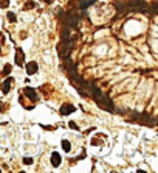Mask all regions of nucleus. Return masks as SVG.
Masks as SVG:
<instances>
[{"instance_id":"12","label":"nucleus","mask_w":158,"mask_h":173,"mask_svg":"<svg viewBox=\"0 0 158 173\" xmlns=\"http://www.w3.org/2000/svg\"><path fill=\"white\" fill-rule=\"evenodd\" d=\"M62 148H64V151H70V142H68V140H64V142H62Z\"/></svg>"},{"instance_id":"16","label":"nucleus","mask_w":158,"mask_h":173,"mask_svg":"<svg viewBox=\"0 0 158 173\" xmlns=\"http://www.w3.org/2000/svg\"><path fill=\"white\" fill-rule=\"evenodd\" d=\"M23 162H25L26 165H29V164H33V159H31V158H25V159H23Z\"/></svg>"},{"instance_id":"2","label":"nucleus","mask_w":158,"mask_h":173,"mask_svg":"<svg viewBox=\"0 0 158 173\" xmlns=\"http://www.w3.org/2000/svg\"><path fill=\"white\" fill-rule=\"evenodd\" d=\"M101 109H104V111H109V112H113L115 111V105H113V101H112V98L107 95V94H104L102 95V98L96 103Z\"/></svg>"},{"instance_id":"10","label":"nucleus","mask_w":158,"mask_h":173,"mask_svg":"<svg viewBox=\"0 0 158 173\" xmlns=\"http://www.w3.org/2000/svg\"><path fill=\"white\" fill-rule=\"evenodd\" d=\"M23 59H25V55L20 48H17V55H16V64L17 66H22L23 64Z\"/></svg>"},{"instance_id":"3","label":"nucleus","mask_w":158,"mask_h":173,"mask_svg":"<svg viewBox=\"0 0 158 173\" xmlns=\"http://www.w3.org/2000/svg\"><path fill=\"white\" fill-rule=\"evenodd\" d=\"M141 119H140V122L143 123V125H147V126H155V123H157V119L155 117H151V116H146V114H143V116H140Z\"/></svg>"},{"instance_id":"11","label":"nucleus","mask_w":158,"mask_h":173,"mask_svg":"<svg viewBox=\"0 0 158 173\" xmlns=\"http://www.w3.org/2000/svg\"><path fill=\"white\" fill-rule=\"evenodd\" d=\"M95 2H98V0H79V8L85 11V9H87L90 5H93Z\"/></svg>"},{"instance_id":"19","label":"nucleus","mask_w":158,"mask_h":173,"mask_svg":"<svg viewBox=\"0 0 158 173\" xmlns=\"http://www.w3.org/2000/svg\"><path fill=\"white\" fill-rule=\"evenodd\" d=\"M2 109H3V108H2V101H0V112H2Z\"/></svg>"},{"instance_id":"6","label":"nucleus","mask_w":158,"mask_h":173,"mask_svg":"<svg viewBox=\"0 0 158 173\" xmlns=\"http://www.w3.org/2000/svg\"><path fill=\"white\" fill-rule=\"evenodd\" d=\"M37 69H39V67H37V62H34V61L26 64V73H28V75L36 73V72H37Z\"/></svg>"},{"instance_id":"17","label":"nucleus","mask_w":158,"mask_h":173,"mask_svg":"<svg viewBox=\"0 0 158 173\" xmlns=\"http://www.w3.org/2000/svg\"><path fill=\"white\" fill-rule=\"evenodd\" d=\"M33 6H34V3H33V2H26V6H25V8H26V9H31Z\"/></svg>"},{"instance_id":"7","label":"nucleus","mask_w":158,"mask_h":173,"mask_svg":"<svg viewBox=\"0 0 158 173\" xmlns=\"http://www.w3.org/2000/svg\"><path fill=\"white\" fill-rule=\"evenodd\" d=\"M74 106L73 105H64L62 108H61V114L62 116H67V114H71V112H74Z\"/></svg>"},{"instance_id":"5","label":"nucleus","mask_w":158,"mask_h":173,"mask_svg":"<svg viewBox=\"0 0 158 173\" xmlns=\"http://www.w3.org/2000/svg\"><path fill=\"white\" fill-rule=\"evenodd\" d=\"M25 95L31 100V101H37V95H36V91L33 87H26L25 89Z\"/></svg>"},{"instance_id":"15","label":"nucleus","mask_w":158,"mask_h":173,"mask_svg":"<svg viewBox=\"0 0 158 173\" xmlns=\"http://www.w3.org/2000/svg\"><path fill=\"white\" fill-rule=\"evenodd\" d=\"M68 126H70V128H73V130H79V128H78V125H76L74 122H70V123H68Z\"/></svg>"},{"instance_id":"4","label":"nucleus","mask_w":158,"mask_h":173,"mask_svg":"<svg viewBox=\"0 0 158 173\" xmlns=\"http://www.w3.org/2000/svg\"><path fill=\"white\" fill-rule=\"evenodd\" d=\"M11 84H12V78L9 76V78H6V80L3 81V84H2V92H3V94H8L9 89H11Z\"/></svg>"},{"instance_id":"1","label":"nucleus","mask_w":158,"mask_h":173,"mask_svg":"<svg viewBox=\"0 0 158 173\" xmlns=\"http://www.w3.org/2000/svg\"><path fill=\"white\" fill-rule=\"evenodd\" d=\"M71 48H73L71 39H68V41H61V44L57 45V53H59L61 58H67V56H70Z\"/></svg>"},{"instance_id":"14","label":"nucleus","mask_w":158,"mask_h":173,"mask_svg":"<svg viewBox=\"0 0 158 173\" xmlns=\"http://www.w3.org/2000/svg\"><path fill=\"white\" fill-rule=\"evenodd\" d=\"M11 69H12V67H11L9 64H6V66H5V69H3V75H8V73L11 72Z\"/></svg>"},{"instance_id":"18","label":"nucleus","mask_w":158,"mask_h":173,"mask_svg":"<svg viewBox=\"0 0 158 173\" xmlns=\"http://www.w3.org/2000/svg\"><path fill=\"white\" fill-rule=\"evenodd\" d=\"M42 2H47V3H51L53 0H42Z\"/></svg>"},{"instance_id":"13","label":"nucleus","mask_w":158,"mask_h":173,"mask_svg":"<svg viewBox=\"0 0 158 173\" xmlns=\"http://www.w3.org/2000/svg\"><path fill=\"white\" fill-rule=\"evenodd\" d=\"M6 17H8V20H9V22H16V14H14V12H8V14H6Z\"/></svg>"},{"instance_id":"8","label":"nucleus","mask_w":158,"mask_h":173,"mask_svg":"<svg viewBox=\"0 0 158 173\" xmlns=\"http://www.w3.org/2000/svg\"><path fill=\"white\" fill-rule=\"evenodd\" d=\"M70 36H71V30H70L68 27H64V30H62V33H61V41H68Z\"/></svg>"},{"instance_id":"9","label":"nucleus","mask_w":158,"mask_h":173,"mask_svg":"<svg viewBox=\"0 0 158 173\" xmlns=\"http://www.w3.org/2000/svg\"><path fill=\"white\" fill-rule=\"evenodd\" d=\"M61 162H62V158L59 156V153H53V155H51V164H53L54 167H59Z\"/></svg>"}]
</instances>
